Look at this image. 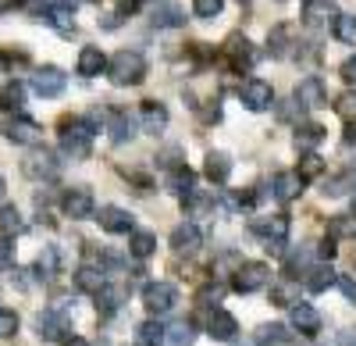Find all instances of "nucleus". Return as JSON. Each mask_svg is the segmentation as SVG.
Instances as JSON below:
<instances>
[{
	"label": "nucleus",
	"instance_id": "f257e3e1",
	"mask_svg": "<svg viewBox=\"0 0 356 346\" xmlns=\"http://www.w3.org/2000/svg\"><path fill=\"white\" fill-rule=\"evenodd\" d=\"M93 132H97V125L89 122V118H65L57 139H61V150L72 161H86L89 150H93Z\"/></svg>",
	"mask_w": 356,
	"mask_h": 346
},
{
	"label": "nucleus",
	"instance_id": "f03ea898",
	"mask_svg": "<svg viewBox=\"0 0 356 346\" xmlns=\"http://www.w3.org/2000/svg\"><path fill=\"white\" fill-rule=\"evenodd\" d=\"M107 75L114 86H139L146 79V57L139 50H118L107 61Z\"/></svg>",
	"mask_w": 356,
	"mask_h": 346
},
{
	"label": "nucleus",
	"instance_id": "7ed1b4c3",
	"mask_svg": "<svg viewBox=\"0 0 356 346\" xmlns=\"http://www.w3.org/2000/svg\"><path fill=\"white\" fill-rule=\"evenodd\" d=\"M289 214H271V218H253V233L264 236L267 250L271 253H282L285 250V239H289Z\"/></svg>",
	"mask_w": 356,
	"mask_h": 346
},
{
	"label": "nucleus",
	"instance_id": "20e7f679",
	"mask_svg": "<svg viewBox=\"0 0 356 346\" xmlns=\"http://www.w3.org/2000/svg\"><path fill=\"white\" fill-rule=\"evenodd\" d=\"M22 171L29 179H57L61 175V161H57V154L47 150V147H33L29 157L22 161Z\"/></svg>",
	"mask_w": 356,
	"mask_h": 346
},
{
	"label": "nucleus",
	"instance_id": "39448f33",
	"mask_svg": "<svg viewBox=\"0 0 356 346\" xmlns=\"http://www.w3.org/2000/svg\"><path fill=\"white\" fill-rule=\"evenodd\" d=\"M267 282H271V268H267L264 261H246L239 272H235L232 290L235 293H257V290H264Z\"/></svg>",
	"mask_w": 356,
	"mask_h": 346
},
{
	"label": "nucleus",
	"instance_id": "423d86ee",
	"mask_svg": "<svg viewBox=\"0 0 356 346\" xmlns=\"http://www.w3.org/2000/svg\"><path fill=\"white\" fill-rule=\"evenodd\" d=\"M175 300H178V293H175V285L171 282H146V290H143V304H146V310L150 314H168L171 307H175Z\"/></svg>",
	"mask_w": 356,
	"mask_h": 346
},
{
	"label": "nucleus",
	"instance_id": "0eeeda50",
	"mask_svg": "<svg viewBox=\"0 0 356 346\" xmlns=\"http://www.w3.org/2000/svg\"><path fill=\"white\" fill-rule=\"evenodd\" d=\"M292 100H296V107H307V111L328 104V90H324L321 75H307V79H300V86H296Z\"/></svg>",
	"mask_w": 356,
	"mask_h": 346
},
{
	"label": "nucleus",
	"instance_id": "6e6552de",
	"mask_svg": "<svg viewBox=\"0 0 356 346\" xmlns=\"http://www.w3.org/2000/svg\"><path fill=\"white\" fill-rule=\"evenodd\" d=\"M72 329V318L65 310H43L40 318H36V336L43 339V343H57V339H65V332Z\"/></svg>",
	"mask_w": 356,
	"mask_h": 346
},
{
	"label": "nucleus",
	"instance_id": "1a4fd4ad",
	"mask_svg": "<svg viewBox=\"0 0 356 346\" xmlns=\"http://www.w3.org/2000/svg\"><path fill=\"white\" fill-rule=\"evenodd\" d=\"M61 211L68 214V218H89L97 211V204H93V193H89L86 186H72V189H65V196H61Z\"/></svg>",
	"mask_w": 356,
	"mask_h": 346
},
{
	"label": "nucleus",
	"instance_id": "9d476101",
	"mask_svg": "<svg viewBox=\"0 0 356 346\" xmlns=\"http://www.w3.org/2000/svg\"><path fill=\"white\" fill-rule=\"evenodd\" d=\"M65 86H68V75L61 72V68H54V65H47V68H36V75H33V90L40 93V97H61L65 93Z\"/></svg>",
	"mask_w": 356,
	"mask_h": 346
},
{
	"label": "nucleus",
	"instance_id": "9b49d317",
	"mask_svg": "<svg viewBox=\"0 0 356 346\" xmlns=\"http://www.w3.org/2000/svg\"><path fill=\"white\" fill-rule=\"evenodd\" d=\"M239 97H243V104L250 111H267L275 104V90H271V82H264V79H246Z\"/></svg>",
	"mask_w": 356,
	"mask_h": 346
},
{
	"label": "nucleus",
	"instance_id": "f8f14e48",
	"mask_svg": "<svg viewBox=\"0 0 356 346\" xmlns=\"http://www.w3.org/2000/svg\"><path fill=\"white\" fill-rule=\"evenodd\" d=\"M8 139L18 143V147H40L43 129H40V122H33V118H25V114H18V118L8 122Z\"/></svg>",
	"mask_w": 356,
	"mask_h": 346
},
{
	"label": "nucleus",
	"instance_id": "ddd939ff",
	"mask_svg": "<svg viewBox=\"0 0 356 346\" xmlns=\"http://www.w3.org/2000/svg\"><path fill=\"white\" fill-rule=\"evenodd\" d=\"M97 221H100L104 233H111V236H125V233H132V228H136V218H132L125 207H114V204L100 207Z\"/></svg>",
	"mask_w": 356,
	"mask_h": 346
},
{
	"label": "nucleus",
	"instance_id": "4468645a",
	"mask_svg": "<svg viewBox=\"0 0 356 346\" xmlns=\"http://www.w3.org/2000/svg\"><path fill=\"white\" fill-rule=\"evenodd\" d=\"M235 332H239V322H235V314L214 307V310H211V318H207V336L218 339V343H232Z\"/></svg>",
	"mask_w": 356,
	"mask_h": 346
},
{
	"label": "nucleus",
	"instance_id": "2eb2a0df",
	"mask_svg": "<svg viewBox=\"0 0 356 346\" xmlns=\"http://www.w3.org/2000/svg\"><path fill=\"white\" fill-rule=\"evenodd\" d=\"M200 243H203V233H200V225H193V221H182L171 233V250L175 253H196Z\"/></svg>",
	"mask_w": 356,
	"mask_h": 346
},
{
	"label": "nucleus",
	"instance_id": "dca6fc26",
	"mask_svg": "<svg viewBox=\"0 0 356 346\" xmlns=\"http://www.w3.org/2000/svg\"><path fill=\"white\" fill-rule=\"evenodd\" d=\"M75 72H79L82 79H97V75H104V72H107V57H104V50H100V47H82V50H79V65H75Z\"/></svg>",
	"mask_w": 356,
	"mask_h": 346
},
{
	"label": "nucleus",
	"instance_id": "f3484780",
	"mask_svg": "<svg viewBox=\"0 0 356 346\" xmlns=\"http://www.w3.org/2000/svg\"><path fill=\"white\" fill-rule=\"evenodd\" d=\"M150 22L157 25V29H178L186 22V11L175 4V0H157V4L150 8Z\"/></svg>",
	"mask_w": 356,
	"mask_h": 346
},
{
	"label": "nucleus",
	"instance_id": "a211bd4d",
	"mask_svg": "<svg viewBox=\"0 0 356 346\" xmlns=\"http://www.w3.org/2000/svg\"><path fill=\"white\" fill-rule=\"evenodd\" d=\"M303 186H307V182L296 175V171H278L275 182H271V196L282 200V204H289V200H296V196L303 193Z\"/></svg>",
	"mask_w": 356,
	"mask_h": 346
},
{
	"label": "nucleus",
	"instance_id": "6ab92c4d",
	"mask_svg": "<svg viewBox=\"0 0 356 346\" xmlns=\"http://www.w3.org/2000/svg\"><path fill=\"white\" fill-rule=\"evenodd\" d=\"M292 329L303 336H317L321 332V314L310 304H292Z\"/></svg>",
	"mask_w": 356,
	"mask_h": 346
},
{
	"label": "nucleus",
	"instance_id": "aec40b11",
	"mask_svg": "<svg viewBox=\"0 0 356 346\" xmlns=\"http://www.w3.org/2000/svg\"><path fill=\"white\" fill-rule=\"evenodd\" d=\"M107 132H111V139L122 147V143H129L132 136H136V118L129 111H111V118H107Z\"/></svg>",
	"mask_w": 356,
	"mask_h": 346
},
{
	"label": "nucleus",
	"instance_id": "412c9836",
	"mask_svg": "<svg viewBox=\"0 0 356 346\" xmlns=\"http://www.w3.org/2000/svg\"><path fill=\"white\" fill-rule=\"evenodd\" d=\"M228 57H232V68H253V61H257V50H253V43L246 40V36H232L228 40Z\"/></svg>",
	"mask_w": 356,
	"mask_h": 346
},
{
	"label": "nucleus",
	"instance_id": "4be33fe9",
	"mask_svg": "<svg viewBox=\"0 0 356 346\" xmlns=\"http://www.w3.org/2000/svg\"><path fill=\"white\" fill-rule=\"evenodd\" d=\"M339 18V8L332 4V0H307V8H303V22L307 25H328Z\"/></svg>",
	"mask_w": 356,
	"mask_h": 346
},
{
	"label": "nucleus",
	"instance_id": "5701e85b",
	"mask_svg": "<svg viewBox=\"0 0 356 346\" xmlns=\"http://www.w3.org/2000/svg\"><path fill=\"white\" fill-rule=\"evenodd\" d=\"M139 122H143V129L146 132H164L168 129V107L164 104H157V100H146L143 104V111H139Z\"/></svg>",
	"mask_w": 356,
	"mask_h": 346
},
{
	"label": "nucleus",
	"instance_id": "b1692460",
	"mask_svg": "<svg viewBox=\"0 0 356 346\" xmlns=\"http://www.w3.org/2000/svg\"><path fill=\"white\" fill-rule=\"evenodd\" d=\"M203 171H207V179H211L214 186H225V182H228V175H232V157H228V154H221V150H211V154H207Z\"/></svg>",
	"mask_w": 356,
	"mask_h": 346
},
{
	"label": "nucleus",
	"instance_id": "393cba45",
	"mask_svg": "<svg viewBox=\"0 0 356 346\" xmlns=\"http://www.w3.org/2000/svg\"><path fill=\"white\" fill-rule=\"evenodd\" d=\"M75 285L82 293H100L104 285H107V278H104V268H97V265H82L79 272H75Z\"/></svg>",
	"mask_w": 356,
	"mask_h": 346
},
{
	"label": "nucleus",
	"instance_id": "a878e982",
	"mask_svg": "<svg viewBox=\"0 0 356 346\" xmlns=\"http://www.w3.org/2000/svg\"><path fill=\"white\" fill-rule=\"evenodd\" d=\"M75 11L72 8H65V4H57V8H50V11H43L40 15V22H47V25H54L61 36H72L75 33V18H72Z\"/></svg>",
	"mask_w": 356,
	"mask_h": 346
},
{
	"label": "nucleus",
	"instance_id": "bb28decb",
	"mask_svg": "<svg viewBox=\"0 0 356 346\" xmlns=\"http://www.w3.org/2000/svg\"><path fill=\"white\" fill-rule=\"evenodd\" d=\"M132 343L136 346H164V325L161 322H143L139 329H136V336H132Z\"/></svg>",
	"mask_w": 356,
	"mask_h": 346
},
{
	"label": "nucleus",
	"instance_id": "cd10ccee",
	"mask_svg": "<svg viewBox=\"0 0 356 346\" xmlns=\"http://www.w3.org/2000/svg\"><path fill=\"white\" fill-rule=\"evenodd\" d=\"M22 228H25V221H22V211H18V207H11V204L0 207V239L18 236Z\"/></svg>",
	"mask_w": 356,
	"mask_h": 346
},
{
	"label": "nucleus",
	"instance_id": "c85d7f7f",
	"mask_svg": "<svg viewBox=\"0 0 356 346\" xmlns=\"http://www.w3.org/2000/svg\"><path fill=\"white\" fill-rule=\"evenodd\" d=\"M335 278H339V275L332 272V265H317V268L307 272V290H310V293H324Z\"/></svg>",
	"mask_w": 356,
	"mask_h": 346
},
{
	"label": "nucleus",
	"instance_id": "c756f323",
	"mask_svg": "<svg viewBox=\"0 0 356 346\" xmlns=\"http://www.w3.org/2000/svg\"><path fill=\"white\" fill-rule=\"evenodd\" d=\"M122 300H125V290H122V285H104V290L97 293L100 314H114L118 307H122Z\"/></svg>",
	"mask_w": 356,
	"mask_h": 346
},
{
	"label": "nucleus",
	"instance_id": "7c9ffc66",
	"mask_svg": "<svg viewBox=\"0 0 356 346\" xmlns=\"http://www.w3.org/2000/svg\"><path fill=\"white\" fill-rule=\"evenodd\" d=\"M253 343L257 346H285L289 343V332H285V325H260L257 336H253Z\"/></svg>",
	"mask_w": 356,
	"mask_h": 346
},
{
	"label": "nucleus",
	"instance_id": "2f4dec72",
	"mask_svg": "<svg viewBox=\"0 0 356 346\" xmlns=\"http://www.w3.org/2000/svg\"><path fill=\"white\" fill-rule=\"evenodd\" d=\"M321 139H324V129L317 122H307V125L296 129V147H300V150H314Z\"/></svg>",
	"mask_w": 356,
	"mask_h": 346
},
{
	"label": "nucleus",
	"instance_id": "473e14b6",
	"mask_svg": "<svg viewBox=\"0 0 356 346\" xmlns=\"http://www.w3.org/2000/svg\"><path fill=\"white\" fill-rule=\"evenodd\" d=\"M193 339H196V332L189 322H175L171 329H164V343H171V346H193Z\"/></svg>",
	"mask_w": 356,
	"mask_h": 346
},
{
	"label": "nucleus",
	"instance_id": "72a5a7b5",
	"mask_svg": "<svg viewBox=\"0 0 356 346\" xmlns=\"http://www.w3.org/2000/svg\"><path fill=\"white\" fill-rule=\"evenodd\" d=\"M289 36H292L289 25H275L271 36H267V50H271L275 57H285V54H289Z\"/></svg>",
	"mask_w": 356,
	"mask_h": 346
},
{
	"label": "nucleus",
	"instance_id": "f704fd0d",
	"mask_svg": "<svg viewBox=\"0 0 356 346\" xmlns=\"http://www.w3.org/2000/svg\"><path fill=\"white\" fill-rule=\"evenodd\" d=\"M132 257H139V261H146L154 250H157V236L154 233H132Z\"/></svg>",
	"mask_w": 356,
	"mask_h": 346
},
{
	"label": "nucleus",
	"instance_id": "c9c22d12",
	"mask_svg": "<svg viewBox=\"0 0 356 346\" xmlns=\"http://www.w3.org/2000/svg\"><path fill=\"white\" fill-rule=\"evenodd\" d=\"M25 100V86L22 82H8L4 90H0V107H8V111H18Z\"/></svg>",
	"mask_w": 356,
	"mask_h": 346
},
{
	"label": "nucleus",
	"instance_id": "e433bc0d",
	"mask_svg": "<svg viewBox=\"0 0 356 346\" xmlns=\"http://www.w3.org/2000/svg\"><path fill=\"white\" fill-rule=\"evenodd\" d=\"M335 40L356 47V15H339L335 18Z\"/></svg>",
	"mask_w": 356,
	"mask_h": 346
},
{
	"label": "nucleus",
	"instance_id": "4c0bfd02",
	"mask_svg": "<svg viewBox=\"0 0 356 346\" xmlns=\"http://www.w3.org/2000/svg\"><path fill=\"white\" fill-rule=\"evenodd\" d=\"M321 171H324V157L310 150V154L300 161V171H296V175H300L303 182H310V179H317V175H321Z\"/></svg>",
	"mask_w": 356,
	"mask_h": 346
},
{
	"label": "nucleus",
	"instance_id": "58836bf2",
	"mask_svg": "<svg viewBox=\"0 0 356 346\" xmlns=\"http://www.w3.org/2000/svg\"><path fill=\"white\" fill-rule=\"evenodd\" d=\"M328 233H332V236H353V239H356V218H353V214H339V218H332Z\"/></svg>",
	"mask_w": 356,
	"mask_h": 346
},
{
	"label": "nucleus",
	"instance_id": "ea45409f",
	"mask_svg": "<svg viewBox=\"0 0 356 346\" xmlns=\"http://www.w3.org/2000/svg\"><path fill=\"white\" fill-rule=\"evenodd\" d=\"M18 332V314L8 310V307H0V339H11Z\"/></svg>",
	"mask_w": 356,
	"mask_h": 346
},
{
	"label": "nucleus",
	"instance_id": "a19ab883",
	"mask_svg": "<svg viewBox=\"0 0 356 346\" xmlns=\"http://www.w3.org/2000/svg\"><path fill=\"white\" fill-rule=\"evenodd\" d=\"M221 8H225V0H193V11L200 18H214V15H221Z\"/></svg>",
	"mask_w": 356,
	"mask_h": 346
},
{
	"label": "nucleus",
	"instance_id": "79ce46f5",
	"mask_svg": "<svg viewBox=\"0 0 356 346\" xmlns=\"http://www.w3.org/2000/svg\"><path fill=\"white\" fill-rule=\"evenodd\" d=\"M221 297H225V285H221V282H211V285H203V290H200L196 300H200L203 307H211V304H218Z\"/></svg>",
	"mask_w": 356,
	"mask_h": 346
},
{
	"label": "nucleus",
	"instance_id": "37998d69",
	"mask_svg": "<svg viewBox=\"0 0 356 346\" xmlns=\"http://www.w3.org/2000/svg\"><path fill=\"white\" fill-rule=\"evenodd\" d=\"M40 272H43V275H54V272H57V250H54V246H47V250L40 253Z\"/></svg>",
	"mask_w": 356,
	"mask_h": 346
},
{
	"label": "nucleus",
	"instance_id": "c03bdc74",
	"mask_svg": "<svg viewBox=\"0 0 356 346\" xmlns=\"http://www.w3.org/2000/svg\"><path fill=\"white\" fill-rule=\"evenodd\" d=\"M335 111L342 114V118H353V114H356V93H342L339 104H335Z\"/></svg>",
	"mask_w": 356,
	"mask_h": 346
},
{
	"label": "nucleus",
	"instance_id": "a18cd8bd",
	"mask_svg": "<svg viewBox=\"0 0 356 346\" xmlns=\"http://www.w3.org/2000/svg\"><path fill=\"white\" fill-rule=\"evenodd\" d=\"M335 282H339V290H342V297H346L349 304H356V278H353V275H339Z\"/></svg>",
	"mask_w": 356,
	"mask_h": 346
},
{
	"label": "nucleus",
	"instance_id": "49530a36",
	"mask_svg": "<svg viewBox=\"0 0 356 346\" xmlns=\"http://www.w3.org/2000/svg\"><path fill=\"white\" fill-rule=\"evenodd\" d=\"M11 261H15V243L11 239H0V272L11 268Z\"/></svg>",
	"mask_w": 356,
	"mask_h": 346
},
{
	"label": "nucleus",
	"instance_id": "de8ad7c7",
	"mask_svg": "<svg viewBox=\"0 0 356 346\" xmlns=\"http://www.w3.org/2000/svg\"><path fill=\"white\" fill-rule=\"evenodd\" d=\"M332 346H356V329H342L332 336Z\"/></svg>",
	"mask_w": 356,
	"mask_h": 346
},
{
	"label": "nucleus",
	"instance_id": "09e8293b",
	"mask_svg": "<svg viewBox=\"0 0 356 346\" xmlns=\"http://www.w3.org/2000/svg\"><path fill=\"white\" fill-rule=\"evenodd\" d=\"M271 300H275V304H282V307L296 304V300H292V285H278V290L271 293Z\"/></svg>",
	"mask_w": 356,
	"mask_h": 346
},
{
	"label": "nucleus",
	"instance_id": "8fccbe9b",
	"mask_svg": "<svg viewBox=\"0 0 356 346\" xmlns=\"http://www.w3.org/2000/svg\"><path fill=\"white\" fill-rule=\"evenodd\" d=\"M307 265H310V253H307V250H300V253H292V257H289V275H292L296 268H307Z\"/></svg>",
	"mask_w": 356,
	"mask_h": 346
},
{
	"label": "nucleus",
	"instance_id": "3c124183",
	"mask_svg": "<svg viewBox=\"0 0 356 346\" xmlns=\"http://www.w3.org/2000/svg\"><path fill=\"white\" fill-rule=\"evenodd\" d=\"M317 253H321V257H324V261H332V257H335V239H332V236H328V239H324V243H321V246H317Z\"/></svg>",
	"mask_w": 356,
	"mask_h": 346
},
{
	"label": "nucleus",
	"instance_id": "603ef678",
	"mask_svg": "<svg viewBox=\"0 0 356 346\" xmlns=\"http://www.w3.org/2000/svg\"><path fill=\"white\" fill-rule=\"evenodd\" d=\"M342 79H346V82H353V86H356V57H349V61H346V65H342Z\"/></svg>",
	"mask_w": 356,
	"mask_h": 346
},
{
	"label": "nucleus",
	"instance_id": "864d4df0",
	"mask_svg": "<svg viewBox=\"0 0 356 346\" xmlns=\"http://www.w3.org/2000/svg\"><path fill=\"white\" fill-rule=\"evenodd\" d=\"M65 346H89V343H86V339H82V336H72V339H68V343H65Z\"/></svg>",
	"mask_w": 356,
	"mask_h": 346
},
{
	"label": "nucleus",
	"instance_id": "5fc2aeb1",
	"mask_svg": "<svg viewBox=\"0 0 356 346\" xmlns=\"http://www.w3.org/2000/svg\"><path fill=\"white\" fill-rule=\"evenodd\" d=\"M346 143H356V125H349V132H346Z\"/></svg>",
	"mask_w": 356,
	"mask_h": 346
},
{
	"label": "nucleus",
	"instance_id": "6e6d98bb",
	"mask_svg": "<svg viewBox=\"0 0 356 346\" xmlns=\"http://www.w3.org/2000/svg\"><path fill=\"white\" fill-rule=\"evenodd\" d=\"M4 193H8V182H4V179H0V200H4Z\"/></svg>",
	"mask_w": 356,
	"mask_h": 346
},
{
	"label": "nucleus",
	"instance_id": "4d7b16f0",
	"mask_svg": "<svg viewBox=\"0 0 356 346\" xmlns=\"http://www.w3.org/2000/svg\"><path fill=\"white\" fill-rule=\"evenodd\" d=\"M8 4H15V0H0V11H4V8H8Z\"/></svg>",
	"mask_w": 356,
	"mask_h": 346
}]
</instances>
